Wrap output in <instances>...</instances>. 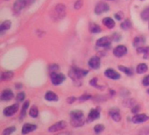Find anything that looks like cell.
Instances as JSON below:
<instances>
[{
	"label": "cell",
	"instance_id": "603a6c76",
	"mask_svg": "<svg viewBox=\"0 0 149 135\" xmlns=\"http://www.w3.org/2000/svg\"><path fill=\"white\" fill-rule=\"evenodd\" d=\"M29 104H30V102L27 100L26 101L24 104H23V106L21 108V112H20V118H24L25 116L26 115V112H27V110H28V107H29Z\"/></svg>",
	"mask_w": 149,
	"mask_h": 135
},
{
	"label": "cell",
	"instance_id": "d6986e66",
	"mask_svg": "<svg viewBox=\"0 0 149 135\" xmlns=\"http://www.w3.org/2000/svg\"><path fill=\"white\" fill-rule=\"evenodd\" d=\"M103 24H104L107 28H109V29H111V28H113V27L115 26V21H114L111 18H110V17L104 18V19H103Z\"/></svg>",
	"mask_w": 149,
	"mask_h": 135
},
{
	"label": "cell",
	"instance_id": "ab89813d",
	"mask_svg": "<svg viewBox=\"0 0 149 135\" xmlns=\"http://www.w3.org/2000/svg\"><path fill=\"white\" fill-rule=\"evenodd\" d=\"M115 18H116V19H118V20H121V19L124 18V13H123L122 12H118V13H117L115 14Z\"/></svg>",
	"mask_w": 149,
	"mask_h": 135
},
{
	"label": "cell",
	"instance_id": "b9f144b4",
	"mask_svg": "<svg viewBox=\"0 0 149 135\" xmlns=\"http://www.w3.org/2000/svg\"><path fill=\"white\" fill-rule=\"evenodd\" d=\"M139 105L135 104L134 106H132V113L136 114V113H138V112H139Z\"/></svg>",
	"mask_w": 149,
	"mask_h": 135
},
{
	"label": "cell",
	"instance_id": "e575fe53",
	"mask_svg": "<svg viewBox=\"0 0 149 135\" xmlns=\"http://www.w3.org/2000/svg\"><path fill=\"white\" fill-rule=\"evenodd\" d=\"M25 97H26V94L24 93V92H20V93H19L18 95H17V97H16V100H17V102H23L24 100H25Z\"/></svg>",
	"mask_w": 149,
	"mask_h": 135
},
{
	"label": "cell",
	"instance_id": "f546056e",
	"mask_svg": "<svg viewBox=\"0 0 149 135\" xmlns=\"http://www.w3.org/2000/svg\"><path fill=\"white\" fill-rule=\"evenodd\" d=\"M140 16H141L143 20H146V21L149 20V6L143 10V12L141 13Z\"/></svg>",
	"mask_w": 149,
	"mask_h": 135
},
{
	"label": "cell",
	"instance_id": "7bdbcfd3",
	"mask_svg": "<svg viewBox=\"0 0 149 135\" xmlns=\"http://www.w3.org/2000/svg\"><path fill=\"white\" fill-rule=\"evenodd\" d=\"M76 100H77V98L74 97H68L67 98V103L68 104H73Z\"/></svg>",
	"mask_w": 149,
	"mask_h": 135
},
{
	"label": "cell",
	"instance_id": "ac0fdd59",
	"mask_svg": "<svg viewBox=\"0 0 149 135\" xmlns=\"http://www.w3.org/2000/svg\"><path fill=\"white\" fill-rule=\"evenodd\" d=\"M45 99L47 101H49V102H56L59 100V97L58 96L53 92V91H47L46 94H45Z\"/></svg>",
	"mask_w": 149,
	"mask_h": 135
},
{
	"label": "cell",
	"instance_id": "8fae6325",
	"mask_svg": "<svg viewBox=\"0 0 149 135\" xmlns=\"http://www.w3.org/2000/svg\"><path fill=\"white\" fill-rule=\"evenodd\" d=\"M100 117V110L99 108H97V109H92L89 115H88V118H87V122H92L97 118H99Z\"/></svg>",
	"mask_w": 149,
	"mask_h": 135
},
{
	"label": "cell",
	"instance_id": "1f68e13d",
	"mask_svg": "<svg viewBox=\"0 0 149 135\" xmlns=\"http://www.w3.org/2000/svg\"><path fill=\"white\" fill-rule=\"evenodd\" d=\"M90 84L91 85V86H93V87H95V88H97V89H101V90H103L104 87V86H100V85H97V79L95 77V78H93V79H91V81H90Z\"/></svg>",
	"mask_w": 149,
	"mask_h": 135
},
{
	"label": "cell",
	"instance_id": "4dcf8cb0",
	"mask_svg": "<svg viewBox=\"0 0 149 135\" xmlns=\"http://www.w3.org/2000/svg\"><path fill=\"white\" fill-rule=\"evenodd\" d=\"M131 27H132V23L128 19H126V20H125L124 22L121 23V28L123 30H129Z\"/></svg>",
	"mask_w": 149,
	"mask_h": 135
},
{
	"label": "cell",
	"instance_id": "ba28073f",
	"mask_svg": "<svg viewBox=\"0 0 149 135\" xmlns=\"http://www.w3.org/2000/svg\"><path fill=\"white\" fill-rule=\"evenodd\" d=\"M66 126H67V123L65 121H59L56 124H54L53 125H51L48 128V132H54L65 129Z\"/></svg>",
	"mask_w": 149,
	"mask_h": 135
},
{
	"label": "cell",
	"instance_id": "2e32d148",
	"mask_svg": "<svg viewBox=\"0 0 149 135\" xmlns=\"http://www.w3.org/2000/svg\"><path fill=\"white\" fill-rule=\"evenodd\" d=\"M109 114L111 116V118L116 121V122H119L121 120V115H120V112L118 109L114 108V109H111L110 111H109Z\"/></svg>",
	"mask_w": 149,
	"mask_h": 135
},
{
	"label": "cell",
	"instance_id": "cb8c5ba5",
	"mask_svg": "<svg viewBox=\"0 0 149 135\" xmlns=\"http://www.w3.org/2000/svg\"><path fill=\"white\" fill-rule=\"evenodd\" d=\"M144 43H145V40H144V38H142V37H136V38L133 40V42H132L133 46H134L135 47H137V48L142 47V46L144 45Z\"/></svg>",
	"mask_w": 149,
	"mask_h": 135
},
{
	"label": "cell",
	"instance_id": "6da1fadb",
	"mask_svg": "<svg viewBox=\"0 0 149 135\" xmlns=\"http://www.w3.org/2000/svg\"><path fill=\"white\" fill-rule=\"evenodd\" d=\"M88 73H89V71L86 70H81L76 67H72L68 71V76L72 79V81L74 82V84L77 86H80L82 78L84 77H86Z\"/></svg>",
	"mask_w": 149,
	"mask_h": 135
},
{
	"label": "cell",
	"instance_id": "7c38bea8",
	"mask_svg": "<svg viewBox=\"0 0 149 135\" xmlns=\"http://www.w3.org/2000/svg\"><path fill=\"white\" fill-rule=\"evenodd\" d=\"M111 39L110 37H107V36L102 37V38H100V39H98L97 40V47H109L111 45Z\"/></svg>",
	"mask_w": 149,
	"mask_h": 135
},
{
	"label": "cell",
	"instance_id": "30bf717a",
	"mask_svg": "<svg viewBox=\"0 0 149 135\" xmlns=\"http://www.w3.org/2000/svg\"><path fill=\"white\" fill-rule=\"evenodd\" d=\"M149 119V117L146 114H136L132 118V122L134 124H140Z\"/></svg>",
	"mask_w": 149,
	"mask_h": 135
},
{
	"label": "cell",
	"instance_id": "83f0119b",
	"mask_svg": "<svg viewBox=\"0 0 149 135\" xmlns=\"http://www.w3.org/2000/svg\"><path fill=\"white\" fill-rule=\"evenodd\" d=\"M90 31H91V33H99L101 32V27H100L98 25L92 23V24H91Z\"/></svg>",
	"mask_w": 149,
	"mask_h": 135
},
{
	"label": "cell",
	"instance_id": "d6a6232c",
	"mask_svg": "<svg viewBox=\"0 0 149 135\" xmlns=\"http://www.w3.org/2000/svg\"><path fill=\"white\" fill-rule=\"evenodd\" d=\"M104 125H102V124H97V125H96L95 126H94V131H95V132L96 133H100V132H102L104 130Z\"/></svg>",
	"mask_w": 149,
	"mask_h": 135
},
{
	"label": "cell",
	"instance_id": "8992f818",
	"mask_svg": "<svg viewBox=\"0 0 149 135\" xmlns=\"http://www.w3.org/2000/svg\"><path fill=\"white\" fill-rule=\"evenodd\" d=\"M110 10V6H108V4L104 3V2H100L96 6L95 8V13L96 14H102L104 13H106Z\"/></svg>",
	"mask_w": 149,
	"mask_h": 135
},
{
	"label": "cell",
	"instance_id": "c3c4849f",
	"mask_svg": "<svg viewBox=\"0 0 149 135\" xmlns=\"http://www.w3.org/2000/svg\"><path fill=\"white\" fill-rule=\"evenodd\" d=\"M109 1H111V0H109Z\"/></svg>",
	"mask_w": 149,
	"mask_h": 135
},
{
	"label": "cell",
	"instance_id": "d4e9b609",
	"mask_svg": "<svg viewBox=\"0 0 149 135\" xmlns=\"http://www.w3.org/2000/svg\"><path fill=\"white\" fill-rule=\"evenodd\" d=\"M118 70L120 71L124 72L127 76H132L133 74V70L132 69H130V68H127V67H125V66H122V65L118 66Z\"/></svg>",
	"mask_w": 149,
	"mask_h": 135
},
{
	"label": "cell",
	"instance_id": "7402d4cb",
	"mask_svg": "<svg viewBox=\"0 0 149 135\" xmlns=\"http://www.w3.org/2000/svg\"><path fill=\"white\" fill-rule=\"evenodd\" d=\"M14 76V73L12 72V71H6V72H3L2 75H1V80L2 81H9L11 80Z\"/></svg>",
	"mask_w": 149,
	"mask_h": 135
},
{
	"label": "cell",
	"instance_id": "f6af8a7d",
	"mask_svg": "<svg viewBox=\"0 0 149 135\" xmlns=\"http://www.w3.org/2000/svg\"><path fill=\"white\" fill-rule=\"evenodd\" d=\"M16 87H17V89H21L22 84H16Z\"/></svg>",
	"mask_w": 149,
	"mask_h": 135
},
{
	"label": "cell",
	"instance_id": "7a4b0ae2",
	"mask_svg": "<svg viewBox=\"0 0 149 135\" xmlns=\"http://www.w3.org/2000/svg\"><path fill=\"white\" fill-rule=\"evenodd\" d=\"M85 123L84 114L82 111L77 110L72 111L70 112V124L74 127H80L83 126Z\"/></svg>",
	"mask_w": 149,
	"mask_h": 135
},
{
	"label": "cell",
	"instance_id": "484cf974",
	"mask_svg": "<svg viewBox=\"0 0 149 135\" xmlns=\"http://www.w3.org/2000/svg\"><path fill=\"white\" fill-rule=\"evenodd\" d=\"M12 26V22L10 20H6L4 21L1 26H0V32H4V31H7L8 29H10Z\"/></svg>",
	"mask_w": 149,
	"mask_h": 135
},
{
	"label": "cell",
	"instance_id": "bcb514c9",
	"mask_svg": "<svg viewBox=\"0 0 149 135\" xmlns=\"http://www.w3.org/2000/svg\"><path fill=\"white\" fill-rule=\"evenodd\" d=\"M146 92H147V93H148V94H149V89H148V90H146Z\"/></svg>",
	"mask_w": 149,
	"mask_h": 135
},
{
	"label": "cell",
	"instance_id": "8d00e7d4",
	"mask_svg": "<svg viewBox=\"0 0 149 135\" xmlns=\"http://www.w3.org/2000/svg\"><path fill=\"white\" fill-rule=\"evenodd\" d=\"M139 135H149V128H147V127L142 128L139 132Z\"/></svg>",
	"mask_w": 149,
	"mask_h": 135
},
{
	"label": "cell",
	"instance_id": "9c48e42d",
	"mask_svg": "<svg viewBox=\"0 0 149 135\" xmlns=\"http://www.w3.org/2000/svg\"><path fill=\"white\" fill-rule=\"evenodd\" d=\"M89 67L92 70H97L100 68V65H101V61H100V58L97 57V56H93L91 57L90 60H89Z\"/></svg>",
	"mask_w": 149,
	"mask_h": 135
},
{
	"label": "cell",
	"instance_id": "7dc6e473",
	"mask_svg": "<svg viewBox=\"0 0 149 135\" xmlns=\"http://www.w3.org/2000/svg\"><path fill=\"white\" fill-rule=\"evenodd\" d=\"M148 28H149V23H148Z\"/></svg>",
	"mask_w": 149,
	"mask_h": 135
},
{
	"label": "cell",
	"instance_id": "e0dca14e",
	"mask_svg": "<svg viewBox=\"0 0 149 135\" xmlns=\"http://www.w3.org/2000/svg\"><path fill=\"white\" fill-rule=\"evenodd\" d=\"M37 128L36 125L33 124H25L22 127V133L23 134H28L32 132H33Z\"/></svg>",
	"mask_w": 149,
	"mask_h": 135
},
{
	"label": "cell",
	"instance_id": "f1b7e54d",
	"mask_svg": "<svg viewBox=\"0 0 149 135\" xmlns=\"http://www.w3.org/2000/svg\"><path fill=\"white\" fill-rule=\"evenodd\" d=\"M15 131H16V127H15V126H10V127L6 128V129L3 131L2 135H12Z\"/></svg>",
	"mask_w": 149,
	"mask_h": 135
},
{
	"label": "cell",
	"instance_id": "4fadbf2b",
	"mask_svg": "<svg viewBox=\"0 0 149 135\" xmlns=\"http://www.w3.org/2000/svg\"><path fill=\"white\" fill-rule=\"evenodd\" d=\"M104 75H105L108 78L112 79V80H118V79H119V78L121 77L120 75H119L117 71H115L114 70H111V69L106 70L104 71Z\"/></svg>",
	"mask_w": 149,
	"mask_h": 135
},
{
	"label": "cell",
	"instance_id": "60d3db41",
	"mask_svg": "<svg viewBox=\"0 0 149 135\" xmlns=\"http://www.w3.org/2000/svg\"><path fill=\"white\" fill-rule=\"evenodd\" d=\"M142 84L144 86H149V75L146 76L143 80H142Z\"/></svg>",
	"mask_w": 149,
	"mask_h": 135
},
{
	"label": "cell",
	"instance_id": "5b68a950",
	"mask_svg": "<svg viewBox=\"0 0 149 135\" xmlns=\"http://www.w3.org/2000/svg\"><path fill=\"white\" fill-rule=\"evenodd\" d=\"M19 108V104H14L10 105V106H7L6 108L4 109V111H3L4 115L6 117H11L18 111Z\"/></svg>",
	"mask_w": 149,
	"mask_h": 135
},
{
	"label": "cell",
	"instance_id": "836d02e7",
	"mask_svg": "<svg viewBox=\"0 0 149 135\" xmlns=\"http://www.w3.org/2000/svg\"><path fill=\"white\" fill-rule=\"evenodd\" d=\"M123 104H124V106H126V107H132L135 105V102L132 99H128V100L125 101L123 103Z\"/></svg>",
	"mask_w": 149,
	"mask_h": 135
},
{
	"label": "cell",
	"instance_id": "5bb4252c",
	"mask_svg": "<svg viewBox=\"0 0 149 135\" xmlns=\"http://www.w3.org/2000/svg\"><path fill=\"white\" fill-rule=\"evenodd\" d=\"M13 97H14L13 92L9 89L3 90V92L1 93V100L2 101H10L13 98Z\"/></svg>",
	"mask_w": 149,
	"mask_h": 135
},
{
	"label": "cell",
	"instance_id": "4316f807",
	"mask_svg": "<svg viewBox=\"0 0 149 135\" xmlns=\"http://www.w3.org/2000/svg\"><path fill=\"white\" fill-rule=\"evenodd\" d=\"M29 115H30V117H32L33 118H35L38 117V115H39V110H38V108L35 105H33V106H32L30 108V110H29Z\"/></svg>",
	"mask_w": 149,
	"mask_h": 135
},
{
	"label": "cell",
	"instance_id": "74e56055",
	"mask_svg": "<svg viewBox=\"0 0 149 135\" xmlns=\"http://www.w3.org/2000/svg\"><path fill=\"white\" fill-rule=\"evenodd\" d=\"M59 70V66L56 65V64H54V65H51L49 67V71L50 73H54V72H57V70Z\"/></svg>",
	"mask_w": 149,
	"mask_h": 135
},
{
	"label": "cell",
	"instance_id": "ee69618b",
	"mask_svg": "<svg viewBox=\"0 0 149 135\" xmlns=\"http://www.w3.org/2000/svg\"><path fill=\"white\" fill-rule=\"evenodd\" d=\"M56 135H76L73 132H61V133H58Z\"/></svg>",
	"mask_w": 149,
	"mask_h": 135
},
{
	"label": "cell",
	"instance_id": "3957f363",
	"mask_svg": "<svg viewBox=\"0 0 149 135\" xmlns=\"http://www.w3.org/2000/svg\"><path fill=\"white\" fill-rule=\"evenodd\" d=\"M50 79H51V83L54 85H60L66 80V77L61 73L54 72V73H50Z\"/></svg>",
	"mask_w": 149,
	"mask_h": 135
},
{
	"label": "cell",
	"instance_id": "277c9868",
	"mask_svg": "<svg viewBox=\"0 0 149 135\" xmlns=\"http://www.w3.org/2000/svg\"><path fill=\"white\" fill-rule=\"evenodd\" d=\"M33 0H16L13 5V10L15 13H19L23 10L28 4H32Z\"/></svg>",
	"mask_w": 149,
	"mask_h": 135
},
{
	"label": "cell",
	"instance_id": "44dd1931",
	"mask_svg": "<svg viewBox=\"0 0 149 135\" xmlns=\"http://www.w3.org/2000/svg\"><path fill=\"white\" fill-rule=\"evenodd\" d=\"M147 65L145 64V63H140L137 66V69H136V71L138 74H144L147 71Z\"/></svg>",
	"mask_w": 149,
	"mask_h": 135
},
{
	"label": "cell",
	"instance_id": "d590c367",
	"mask_svg": "<svg viewBox=\"0 0 149 135\" xmlns=\"http://www.w3.org/2000/svg\"><path fill=\"white\" fill-rule=\"evenodd\" d=\"M83 5H84V1H83V0H77V1L74 3V9H76V10H79V9L82 8Z\"/></svg>",
	"mask_w": 149,
	"mask_h": 135
},
{
	"label": "cell",
	"instance_id": "ffe728a7",
	"mask_svg": "<svg viewBox=\"0 0 149 135\" xmlns=\"http://www.w3.org/2000/svg\"><path fill=\"white\" fill-rule=\"evenodd\" d=\"M138 54H144V59H149V47H140L137 48Z\"/></svg>",
	"mask_w": 149,
	"mask_h": 135
},
{
	"label": "cell",
	"instance_id": "f35d334b",
	"mask_svg": "<svg viewBox=\"0 0 149 135\" xmlns=\"http://www.w3.org/2000/svg\"><path fill=\"white\" fill-rule=\"evenodd\" d=\"M91 95H82V96L78 98V100L81 101V102H84V101H87V100H89V99H91Z\"/></svg>",
	"mask_w": 149,
	"mask_h": 135
},
{
	"label": "cell",
	"instance_id": "9a60e30c",
	"mask_svg": "<svg viewBox=\"0 0 149 135\" xmlns=\"http://www.w3.org/2000/svg\"><path fill=\"white\" fill-rule=\"evenodd\" d=\"M54 13H55V16L61 19L65 16V13H66V8L63 5H58L56 7H55V10H54Z\"/></svg>",
	"mask_w": 149,
	"mask_h": 135
},
{
	"label": "cell",
	"instance_id": "52a82bcc",
	"mask_svg": "<svg viewBox=\"0 0 149 135\" xmlns=\"http://www.w3.org/2000/svg\"><path fill=\"white\" fill-rule=\"evenodd\" d=\"M127 47L124 45H119L118 47H116L113 50V54L116 57H122L124 55H125L127 54Z\"/></svg>",
	"mask_w": 149,
	"mask_h": 135
}]
</instances>
